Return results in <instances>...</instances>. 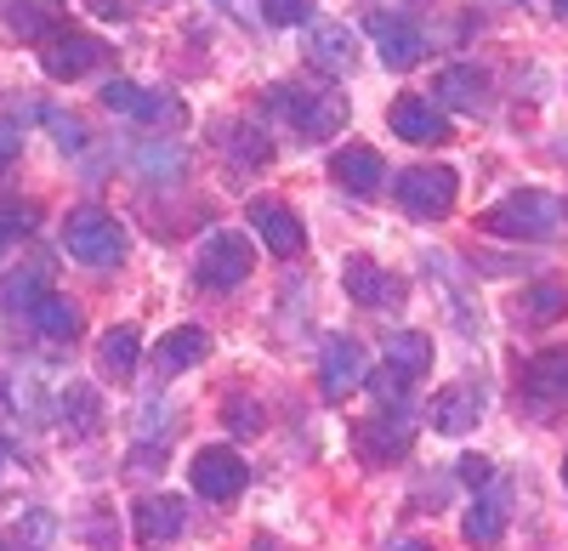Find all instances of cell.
<instances>
[{
	"mask_svg": "<svg viewBox=\"0 0 568 551\" xmlns=\"http://www.w3.org/2000/svg\"><path fill=\"white\" fill-rule=\"evenodd\" d=\"M460 483H471V489H489V483H495L489 455H460Z\"/></svg>",
	"mask_w": 568,
	"mask_h": 551,
	"instance_id": "35",
	"label": "cell"
},
{
	"mask_svg": "<svg viewBox=\"0 0 568 551\" xmlns=\"http://www.w3.org/2000/svg\"><path fill=\"white\" fill-rule=\"evenodd\" d=\"M98 98H103V109H109V114H131V120H136V109H142V98H149V91H142L136 80H109V85L98 91Z\"/></svg>",
	"mask_w": 568,
	"mask_h": 551,
	"instance_id": "29",
	"label": "cell"
},
{
	"mask_svg": "<svg viewBox=\"0 0 568 551\" xmlns=\"http://www.w3.org/2000/svg\"><path fill=\"white\" fill-rule=\"evenodd\" d=\"M205 353H211V336L200 325H176L154 347V370L160 376H182V370H194V364H205Z\"/></svg>",
	"mask_w": 568,
	"mask_h": 551,
	"instance_id": "18",
	"label": "cell"
},
{
	"mask_svg": "<svg viewBox=\"0 0 568 551\" xmlns=\"http://www.w3.org/2000/svg\"><path fill=\"white\" fill-rule=\"evenodd\" d=\"M329 176H336L347 194H358V200H364V194H375V188L387 182V165H382V154H375V149L347 143L342 154H329Z\"/></svg>",
	"mask_w": 568,
	"mask_h": 551,
	"instance_id": "15",
	"label": "cell"
},
{
	"mask_svg": "<svg viewBox=\"0 0 568 551\" xmlns=\"http://www.w3.org/2000/svg\"><path fill=\"white\" fill-rule=\"evenodd\" d=\"M409 443H415V421L404 416V409H382L375 421L358 427V455H364L369 467H393V461H404Z\"/></svg>",
	"mask_w": 568,
	"mask_h": 551,
	"instance_id": "9",
	"label": "cell"
},
{
	"mask_svg": "<svg viewBox=\"0 0 568 551\" xmlns=\"http://www.w3.org/2000/svg\"><path fill=\"white\" fill-rule=\"evenodd\" d=\"M460 534H466V545H478V551H489V545H500V540H506V489H500V483H495V489H484V494L466 507Z\"/></svg>",
	"mask_w": 568,
	"mask_h": 551,
	"instance_id": "16",
	"label": "cell"
},
{
	"mask_svg": "<svg viewBox=\"0 0 568 551\" xmlns=\"http://www.w3.org/2000/svg\"><path fill=\"white\" fill-rule=\"evenodd\" d=\"M29 325L45 336V341H58V347H69L74 336H80V307L69 302V296H52V290H45L40 296V307L29 313Z\"/></svg>",
	"mask_w": 568,
	"mask_h": 551,
	"instance_id": "22",
	"label": "cell"
},
{
	"mask_svg": "<svg viewBox=\"0 0 568 551\" xmlns=\"http://www.w3.org/2000/svg\"><path fill=\"white\" fill-rule=\"evenodd\" d=\"M313 63H318L324 74H353V69H358L353 29H342V23H318V29H313Z\"/></svg>",
	"mask_w": 568,
	"mask_h": 551,
	"instance_id": "23",
	"label": "cell"
},
{
	"mask_svg": "<svg viewBox=\"0 0 568 551\" xmlns=\"http://www.w3.org/2000/svg\"><path fill=\"white\" fill-rule=\"evenodd\" d=\"M478 421H484V387L478 381H455V387H444L433 398V427L438 432L460 438V432H471Z\"/></svg>",
	"mask_w": 568,
	"mask_h": 551,
	"instance_id": "13",
	"label": "cell"
},
{
	"mask_svg": "<svg viewBox=\"0 0 568 551\" xmlns=\"http://www.w3.org/2000/svg\"><path fill=\"white\" fill-rule=\"evenodd\" d=\"M562 483H568V461H562Z\"/></svg>",
	"mask_w": 568,
	"mask_h": 551,
	"instance_id": "41",
	"label": "cell"
},
{
	"mask_svg": "<svg viewBox=\"0 0 568 551\" xmlns=\"http://www.w3.org/2000/svg\"><path fill=\"white\" fill-rule=\"evenodd\" d=\"M18 154V125H0V160Z\"/></svg>",
	"mask_w": 568,
	"mask_h": 551,
	"instance_id": "37",
	"label": "cell"
},
{
	"mask_svg": "<svg viewBox=\"0 0 568 551\" xmlns=\"http://www.w3.org/2000/svg\"><path fill=\"white\" fill-rule=\"evenodd\" d=\"M45 125H52L58 136H63V149L74 154V149H85V125L74 120V114H45Z\"/></svg>",
	"mask_w": 568,
	"mask_h": 551,
	"instance_id": "36",
	"label": "cell"
},
{
	"mask_svg": "<svg viewBox=\"0 0 568 551\" xmlns=\"http://www.w3.org/2000/svg\"><path fill=\"white\" fill-rule=\"evenodd\" d=\"M342 285H347V296H353L358 307H387V302H398L393 273H387L382 262H369V256H353V262L342 267Z\"/></svg>",
	"mask_w": 568,
	"mask_h": 551,
	"instance_id": "19",
	"label": "cell"
},
{
	"mask_svg": "<svg viewBox=\"0 0 568 551\" xmlns=\"http://www.w3.org/2000/svg\"><path fill=\"white\" fill-rule=\"evenodd\" d=\"M7 23H12V34H23V40H52V34H63V12H58V0H7Z\"/></svg>",
	"mask_w": 568,
	"mask_h": 551,
	"instance_id": "20",
	"label": "cell"
},
{
	"mask_svg": "<svg viewBox=\"0 0 568 551\" xmlns=\"http://www.w3.org/2000/svg\"><path fill=\"white\" fill-rule=\"evenodd\" d=\"M136 358H142V336L131 325H114L103 341H98V370L109 381H131L136 376Z\"/></svg>",
	"mask_w": 568,
	"mask_h": 551,
	"instance_id": "21",
	"label": "cell"
},
{
	"mask_svg": "<svg viewBox=\"0 0 568 551\" xmlns=\"http://www.w3.org/2000/svg\"><path fill=\"white\" fill-rule=\"evenodd\" d=\"M267 109L284 114L302 136H336L347 125V98H329V91H296V85H273Z\"/></svg>",
	"mask_w": 568,
	"mask_h": 551,
	"instance_id": "3",
	"label": "cell"
},
{
	"mask_svg": "<svg viewBox=\"0 0 568 551\" xmlns=\"http://www.w3.org/2000/svg\"><path fill=\"white\" fill-rule=\"evenodd\" d=\"M562 200L546 194V188H517L511 200H500L495 211H484V234H500V239H551L562 227Z\"/></svg>",
	"mask_w": 568,
	"mask_h": 551,
	"instance_id": "1",
	"label": "cell"
},
{
	"mask_svg": "<svg viewBox=\"0 0 568 551\" xmlns=\"http://www.w3.org/2000/svg\"><path fill=\"white\" fill-rule=\"evenodd\" d=\"M364 381H369V353H364V341L329 336L324 353H318V392H324L329 404H342V398H353Z\"/></svg>",
	"mask_w": 568,
	"mask_h": 551,
	"instance_id": "6",
	"label": "cell"
},
{
	"mask_svg": "<svg viewBox=\"0 0 568 551\" xmlns=\"http://www.w3.org/2000/svg\"><path fill=\"white\" fill-rule=\"evenodd\" d=\"M262 12H267V23L291 29V23H307L313 18V0H262Z\"/></svg>",
	"mask_w": 568,
	"mask_h": 551,
	"instance_id": "33",
	"label": "cell"
},
{
	"mask_svg": "<svg viewBox=\"0 0 568 551\" xmlns=\"http://www.w3.org/2000/svg\"><path fill=\"white\" fill-rule=\"evenodd\" d=\"M398 205L409 211V216H420V222H438V216H449L455 211V194H460V176L449 171V165H409V171H398Z\"/></svg>",
	"mask_w": 568,
	"mask_h": 551,
	"instance_id": "4",
	"label": "cell"
},
{
	"mask_svg": "<svg viewBox=\"0 0 568 551\" xmlns=\"http://www.w3.org/2000/svg\"><path fill=\"white\" fill-rule=\"evenodd\" d=\"M136 120L142 125H182V103L171 98V91H149L142 109H136Z\"/></svg>",
	"mask_w": 568,
	"mask_h": 551,
	"instance_id": "30",
	"label": "cell"
},
{
	"mask_svg": "<svg viewBox=\"0 0 568 551\" xmlns=\"http://www.w3.org/2000/svg\"><path fill=\"white\" fill-rule=\"evenodd\" d=\"M562 313H568V285L535 279V285L524 290V318H535V325H551V318H562Z\"/></svg>",
	"mask_w": 568,
	"mask_h": 551,
	"instance_id": "26",
	"label": "cell"
},
{
	"mask_svg": "<svg viewBox=\"0 0 568 551\" xmlns=\"http://www.w3.org/2000/svg\"><path fill=\"white\" fill-rule=\"evenodd\" d=\"M187 529V507L176 494H149V500H136V540L142 545H165Z\"/></svg>",
	"mask_w": 568,
	"mask_h": 551,
	"instance_id": "17",
	"label": "cell"
},
{
	"mask_svg": "<svg viewBox=\"0 0 568 551\" xmlns=\"http://www.w3.org/2000/svg\"><path fill=\"white\" fill-rule=\"evenodd\" d=\"M58 534V518L52 512H23L18 518V551H45Z\"/></svg>",
	"mask_w": 568,
	"mask_h": 551,
	"instance_id": "28",
	"label": "cell"
},
{
	"mask_svg": "<svg viewBox=\"0 0 568 551\" xmlns=\"http://www.w3.org/2000/svg\"><path fill=\"white\" fill-rule=\"evenodd\" d=\"M524 392L529 398H562L568 392V347H546L529 370H524Z\"/></svg>",
	"mask_w": 568,
	"mask_h": 551,
	"instance_id": "25",
	"label": "cell"
},
{
	"mask_svg": "<svg viewBox=\"0 0 568 551\" xmlns=\"http://www.w3.org/2000/svg\"><path fill=\"white\" fill-rule=\"evenodd\" d=\"M557 12H562V18H568V0H557Z\"/></svg>",
	"mask_w": 568,
	"mask_h": 551,
	"instance_id": "40",
	"label": "cell"
},
{
	"mask_svg": "<svg viewBox=\"0 0 568 551\" xmlns=\"http://www.w3.org/2000/svg\"><path fill=\"white\" fill-rule=\"evenodd\" d=\"M7 245H12V227H7V222H0V256H7Z\"/></svg>",
	"mask_w": 568,
	"mask_h": 551,
	"instance_id": "38",
	"label": "cell"
},
{
	"mask_svg": "<svg viewBox=\"0 0 568 551\" xmlns=\"http://www.w3.org/2000/svg\"><path fill=\"white\" fill-rule=\"evenodd\" d=\"M364 29H369V40H375V52H382L387 69H415L420 52H426V34L404 12H369Z\"/></svg>",
	"mask_w": 568,
	"mask_h": 551,
	"instance_id": "7",
	"label": "cell"
},
{
	"mask_svg": "<svg viewBox=\"0 0 568 551\" xmlns=\"http://www.w3.org/2000/svg\"><path fill=\"white\" fill-rule=\"evenodd\" d=\"M433 103L438 109H455V114H484L489 109V74L471 69V63H455L433 80Z\"/></svg>",
	"mask_w": 568,
	"mask_h": 551,
	"instance_id": "11",
	"label": "cell"
},
{
	"mask_svg": "<svg viewBox=\"0 0 568 551\" xmlns=\"http://www.w3.org/2000/svg\"><path fill=\"white\" fill-rule=\"evenodd\" d=\"M251 227L267 239L273 256H302V251H307V227H302V216H296L291 205L256 200V205H251Z\"/></svg>",
	"mask_w": 568,
	"mask_h": 551,
	"instance_id": "12",
	"label": "cell"
},
{
	"mask_svg": "<svg viewBox=\"0 0 568 551\" xmlns=\"http://www.w3.org/2000/svg\"><path fill=\"white\" fill-rule=\"evenodd\" d=\"M369 387H375V398H382V409H404V398H409V381L393 370V364L369 370Z\"/></svg>",
	"mask_w": 568,
	"mask_h": 551,
	"instance_id": "31",
	"label": "cell"
},
{
	"mask_svg": "<svg viewBox=\"0 0 568 551\" xmlns=\"http://www.w3.org/2000/svg\"><path fill=\"white\" fill-rule=\"evenodd\" d=\"M103 63V40L98 34H85V29H63L45 40V52H40V69L52 74V80H80Z\"/></svg>",
	"mask_w": 568,
	"mask_h": 551,
	"instance_id": "10",
	"label": "cell"
},
{
	"mask_svg": "<svg viewBox=\"0 0 568 551\" xmlns=\"http://www.w3.org/2000/svg\"><path fill=\"white\" fill-rule=\"evenodd\" d=\"M187 478H194V494H205V500H216V507H222V500H240V494H245L251 467H245L233 449H200V455H194V472H187Z\"/></svg>",
	"mask_w": 568,
	"mask_h": 551,
	"instance_id": "8",
	"label": "cell"
},
{
	"mask_svg": "<svg viewBox=\"0 0 568 551\" xmlns=\"http://www.w3.org/2000/svg\"><path fill=\"white\" fill-rule=\"evenodd\" d=\"M40 296H45V290H40V273H18V285H7V313H18V307L34 313Z\"/></svg>",
	"mask_w": 568,
	"mask_h": 551,
	"instance_id": "34",
	"label": "cell"
},
{
	"mask_svg": "<svg viewBox=\"0 0 568 551\" xmlns=\"http://www.w3.org/2000/svg\"><path fill=\"white\" fill-rule=\"evenodd\" d=\"M398 551H426V545H415V540H404V545H398Z\"/></svg>",
	"mask_w": 568,
	"mask_h": 551,
	"instance_id": "39",
	"label": "cell"
},
{
	"mask_svg": "<svg viewBox=\"0 0 568 551\" xmlns=\"http://www.w3.org/2000/svg\"><path fill=\"white\" fill-rule=\"evenodd\" d=\"M233 432H240V438H256L262 432V404L256 398H227V416H222Z\"/></svg>",
	"mask_w": 568,
	"mask_h": 551,
	"instance_id": "32",
	"label": "cell"
},
{
	"mask_svg": "<svg viewBox=\"0 0 568 551\" xmlns=\"http://www.w3.org/2000/svg\"><path fill=\"white\" fill-rule=\"evenodd\" d=\"M98 416H103V404H98V392H91V387H69L63 392V427L69 432H98Z\"/></svg>",
	"mask_w": 568,
	"mask_h": 551,
	"instance_id": "27",
	"label": "cell"
},
{
	"mask_svg": "<svg viewBox=\"0 0 568 551\" xmlns=\"http://www.w3.org/2000/svg\"><path fill=\"white\" fill-rule=\"evenodd\" d=\"M0 461H7V449H0Z\"/></svg>",
	"mask_w": 568,
	"mask_h": 551,
	"instance_id": "42",
	"label": "cell"
},
{
	"mask_svg": "<svg viewBox=\"0 0 568 551\" xmlns=\"http://www.w3.org/2000/svg\"><path fill=\"white\" fill-rule=\"evenodd\" d=\"M387 364H393L404 381L426 376V370H433V336H420V330H393V336H387Z\"/></svg>",
	"mask_w": 568,
	"mask_h": 551,
	"instance_id": "24",
	"label": "cell"
},
{
	"mask_svg": "<svg viewBox=\"0 0 568 551\" xmlns=\"http://www.w3.org/2000/svg\"><path fill=\"white\" fill-rule=\"evenodd\" d=\"M251 239L245 234H233V227H216V234L200 245V262H194V273H200V285L205 290H240L245 279H251Z\"/></svg>",
	"mask_w": 568,
	"mask_h": 551,
	"instance_id": "5",
	"label": "cell"
},
{
	"mask_svg": "<svg viewBox=\"0 0 568 551\" xmlns=\"http://www.w3.org/2000/svg\"><path fill=\"white\" fill-rule=\"evenodd\" d=\"M63 251L85 267H114L125 256V222L103 205H80L63 222Z\"/></svg>",
	"mask_w": 568,
	"mask_h": 551,
	"instance_id": "2",
	"label": "cell"
},
{
	"mask_svg": "<svg viewBox=\"0 0 568 551\" xmlns=\"http://www.w3.org/2000/svg\"><path fill=\"white\" fill-rule=\"evenodd\" d=\"M387 120L404 143H449V114L433 98H398Z\"/></svg>",
	"mask_w": 568,
	"mask_h": 551,
	"instance_id": "14",
	"label": "cell"
}]
</instances>
